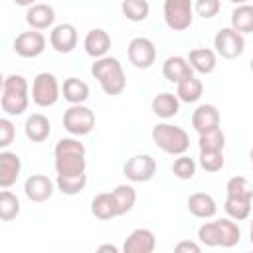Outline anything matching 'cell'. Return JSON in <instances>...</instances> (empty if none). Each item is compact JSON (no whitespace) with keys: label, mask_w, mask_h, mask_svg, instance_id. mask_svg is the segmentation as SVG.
<instances>
[{"label":"cell","mask_w":253,"mask_h":253,"mask_svg":"<svg viewBox=\"0 0 253 253\" xmlns=\"http://www.w3.org/2000/svg\"><path fill=\"white\" fill-rule=\"evenodd\" d=\"M198 239L200 243L208 245V247H235L241 239V229L235 223V219L231 217H223V219H215V221H208L204 225H200L198 229Z\"/></svg>","instance_id":"6da1fadb"},{"label":"cell","mask_w":253,"mask_h":253,"mask_svg":"<svg viewBox=\"0 0 253 253\" xmlns=\"http://www.w3.org/2000/svg\"><path fill=\"white\" fill-rule=\"evenodd\" d=\"M91 75L99 81L101 89L107 95H121L126 87V75H125L123 63L117 57L103 55L95 59V63L91 65Z\"/></svg>","instance_id":"7a4b0ae2"},{"label":"cell","mask_w":253,"mask_h":253,"mask_svg":"<svg viewBox=\"0 0 253 253\" xmlns=\"http://www.w3.org/2000/svg\"><path fill=\"white\" fill-rule=\"evenodd\" d=\"M2 111L6 115L18 117L22 115L30 105V87L24 75L12 73L2 83V97H0Z\"/></svg>","instance_id":"3957f363"},{"label":"cell","mask_w":253,"mask_h":253,"mask_svg":"<svg viewBox=\"0 0 253 253\" xmlns=\"http://www.w3.org/2000/svg\"><path fill=\"white\" fill-rule=\"evenodd\" d=\"M152 142L162 152L180 156V154H186V150L190 148V134L182 126H176L170 123H160L152 128Z\"/></svg>","instance_id":"277c9868"},{"label":"cell","mask_w":253,"mask_h":253,"mask_svg":"<svg viewBox=\"0 0 253 253\" xmlns=\"http://www.w3.org/2000/svg\"><path fill=\"white\" fill-rule=\"evenodd\" d=\"M59 81L53 73L49 71H42L34 77L32 81V101L38 107H51L57 103L59 99Z\"/></svg>","instance_id":"5b68a950"},{"label":"cell","mask_w":253,"mask_h":253,"mask_svg":"<svg viewBox=\"0 0 253 253\" xmlns=\"http://www.w3.org/2000/svg\"><path fill=\"white\" fill-rule=\"evenodd\" d=\"M63 128L73 136H85L95 128V113L81 105H71L63 113Z\"/></svg>","instance_id":"8992f818"},{"label":"cell","mask_w":253,"mask_h":253,"mask_svg":"<svg viewBox=\"0 0 253 253\" xmlns=\"http://www.w3.org/2000/svg\"><path fill=\"white\" fill-rule=\"evenodd\" d=\"M164 22L174 32H184L194 22L192 0H164Z\"/></svg>","instance_id":"52a82bcc"},{"label":"cell","mask_w":253,"mask_h":253,"mask_svg":"<svg viewBox=\"0 0 253 253\" xmlns=\"http://www.w3.org/2000/svg\"><path fill=\"white\" fill-rule=\"evenodd\" d=\"M213 47H215L217 55H221L225 59H235L245 49V38H243V34H239L231 26L221 28L213 38Z\"/></svg>","instance_id":"ba28073f"},{"label":"cell","mask_w":253,"mask_h":253,"mask_svg":"<svg viewBox=\"0 0 253 253\" xmlns=\"http://www.w3.org/2000/svg\"><path fill=\"white\" fill-rule=\"evenodd\" d=\"M123 174L130 182H148L156 174V160L150 154H136L123 164Z\"/></svg>","instance_id":"9c48e42d"},{"label":"cell","mask_w":253,"mask_h":253,"mask_svg":"<svg viewBox=\"0 0 253 253\" xmlns=\"http://www.w3.org/2000/svg\"><path fill=\"white\" fill-rule=\"evenodd\" d=\"M126 55H128V61L136 67V69H148L154 61H156V47H154V42L148 40V38H132L130 43H128V49H126Z\"/></svg>","instance_id":"30bf717a"},{"label":"cell","mask_w":253,"mask_h":253,"mask_svg":"<svg viewBox=\"0 0 253 253\" xmlns=\"http://www.w3.org/2000/svg\"><path fill=\"white\" fill-rule=\"evenodd\" d=\"M43 49H45V38H43V34L40 30L22 32L14 40V51L20 57H26V59H32V57L42 55Z\"/></svg>","instance_id":"8fae6325"},{"label":"cell","mask_w":253,"mask_h":253,"mask_svg":"<svg viewBox=\"0 0 253 253\" xmlns=\"http://www.w3.org/2000/svg\"><path fill=\"white\" fill-rule=\"evenodd\" d=\"M49 43L57 53H71L77 47V30L73 24H57L49 32Z\"/></svg>","instance_id":"7c38bea8"},{"label":"cell","mask_w":253,"mask_h":253,"mask_svg":"<svg viewBox=\"0 0 253 253\" xmlns=\"http://www.w3.org/2000/svg\"><path fill=\"white\" fill-rule=\"evenodd\" d=\"M55 186L57 184H53V180L47 178L45 174H32L24 182V194L28 196V200L40 204V202H45L51 198Z\"/></svg>","instance_id":"4fadbf2b"},{"label":"cell","mask_w":253,"mask_h":253,"mask_svg":"<svg viewBox=\"0 0 253 253\" xmlns=\"http://www.w3.org/2000/svg\"><path fill=\"white\" fill-rule=\"evenodd\" d=\"M154 247H156V237L146 227L132 229L128 233V237L125 239V243H123L125 253H152Z\"/></svg>","instance_id":"5bb4252c"},{"label":"cell","mask_w":253,"mask_h":253,"mask_svg":"<svg viewBox=\"0 0 253 253\" xmlns=\"http://www.w3.org/2000/svg\"><path fill=\"white\" fill-rule=\"evenodd\" d=\"M219 123H221V115H219L217 107L211 105V103L200 105V107L192 113V126L196 128L198 134L208 132V130H211V128H217Z\"/></svg>","instance_id":"9a60e30c"},{"label":"cell","mask_w":253,"mask_h":253,"mask_svg":"<svg viewBox=\"0 0 253 253\" xmlns=\"http://www.w3.org/2000/svg\"><path fill=\"white\" fill-rule=\"evenodd\" d=\"M22 170V160L16 152L10 150H2L0 152V186L2 188H10L16 184L18 176Z\"/></svg>","instance_id":"2e32d148"},{"label":"cell","mask_w":253,"mask_h":253,"mask_svg":"<svg viewBox=\"0 0 253 253\" xmlns=\"http://www.w3.org/2000/svg\"><path fill=\"white\" fill-rule=\"evenodd\" d=\"M26 22H28V26L32 28V30H47V28H51L53 26V22H55V10H53V6H49V4H43V2H38V4H34V6H30L28 8V12H26Z\"/></svg>","instance_id":"e0dca14e"},{"label":"cell","mask_w":253,"mask_h":253,"mask_svg":"<svg viewBox=\"0 0 253 253\" xmlns=\"http://www.w3.org/2000/svg\"><path fill=\"white\" fill-rule=\"evenodd\" d=\"M83 47H85V53L95 57V59L107 55V51L111 49V36H109V32H105L103 28L89 30L85 40H83Z\"/></svg>","instance_id":"ac0fdd59"},{"label":"cell","mask_w":253,"mask_h":253,"mask_svg":"<svg viewBox=\"0 0 253 253\" xmlns=\"http://www.w3.org/2000/svg\"><path fill=\"white\" fill-rule=\"evenodd\" d=\"M162 75L170 81V83H180L182 79L194 75V67L190 65L188 57H182V55H170L164 59L162 63Z\"/></svg>","instance_id":"d6986e66"},{"label":"cell","mask_w":253,"mask_h":253,"mask_svg":"<svg viewBox=\"0 0 253 253\" xmlns=\"http://www.w3.org/2000/svg\"><path fill=\"white\" fill-rule=\"evenodd\" d=\"M186 206H188V211H190L192 215L200 217V219H210V217H213L215 211H217L215 200H213L210 194H206V192L190 194Z\"/></svg>","instance_id":"ffe728a7"},{"label":"cell","mask_w":253,"mask_h":253,"mask_svg":"<svg viewBox=\"0 0 253 253\" xmlns=\"http://www.w3.org/2000/svg\"><path fill=\"white\" fill-rule=\"evenodd\" d=\"M188 61L194 67V71H198L202 75H210L217 65V53L210 47H196L190 51Z\"/></svg>","instance_id":"44dd1931"},{"label":"cell","mask_w":253,"mask_h":253,"mask_svg":"<svg viewBox=\"0 0 253 253\" xmlns=\"http://www.w3.org/2000/svg\"><path fill=\"white\" fill-rule=\"evenodd\" d=\"M24 132L26 136L32 140V142H43L49 132H51V125H49V119L42 113H34L26 119V125H24Z\"/></svg>","instance_id":"7402d4cb"},{"label":"cell","mask_w":253,"mask_h":253,"mask_svg":"<svg viewBox=\"0 0 253 253\" xmlns=\"http://www.w3.org/2000/svg\"><path fill=\"white\" fill-rule=\"evenodd\" d=\"M150 107H152V113L156 117H160V119H172L180 111V99H178V95L164 91V93H158L152 99Z\"/></svg>","instance_id":"603a6c76"},{"label":"cell","mask_w":253,"mask_h":253,"mask_svg":"<svg viewBox=\"0 0 253 253\" xmlns=\"http://www.w3.org/2000/svg\"><path fill=\"white\" fill-rule=\"evenodd\" d=\"M61 93H63V99L71 105H81L89 99V85L77 77H67L63 81V87H61Z\"/></svg>","instance_id":"cb8c5ba5"},{"label":"cell","mask_w":253,"mask_h":253,"mask_svg":"<svg viewBox=\"0 0 253 253\" xmlns=\"http://www.w3.org/2000/svg\"><path fill=\"white\" fill-rule=\"evenodd\" d=\"M91 213L97 217V219H113L117 217V206H115V198H113V192H101L93 198L91 202Z\"/></svg>","instance_id":"d4e9b609"},{"label":"cell","mask_w":253,"mask_h":253,"mask_svg":"<svg viewBox=\"0 0 253 253\" xmlns=\"http://www.w3.org/2000/svg\"><path fill=\"white\" fill-rule=\"evenodd\" d=\"M57 174H83L87 168L85 154H53Z\"/></svg>","instance_id":"484cf974"},{"label":"cell","mask_w":253,"mask_h":253,"mask_svg":"<svg viewBox=\"0 0 253 253\" xmlns=\"http://www.w3.org/2000/svg\"><path fill=\"white\" fill-rule=\"evenodd\" d=\"M202 93H204V83L198 77H194V75L182 79L178 83V87H176V95L184 103H196V101H200Z\"/></svg>","instance_id":"4316f807"},{"label":"cell","mask_w":253,"mask_h":253,"mask_svg":"<svg viewBox=\"0 0 253 253\" xmlns=\"http://www.w3.org/2000/svg\"><path fill=\"white\" fill-rule=\"evenodd\" d=\"M57 190L65 196H77L79 192H83L85 184H87V174H57L55 178Z\"/></svg>","instance_id":"83f0119b"},{"label":"cell","mask_w":253,"mask_h":253,"mask_svg":"<svg viewBox=\"0 0 253 253\" xmlns=\"http://www.w3.org/2000/svg\"><path fill=\"white\" fill-rule=\"evenodd\" d=\"M113 198H115V206H117V213L125 215L132 210L134 202H136V190L130 184H119L113 190Z\"/></svg>","instance_id":"f1b7e54d"},{"label":"cell","mask_w":253,"mask_h":253,"mask_svg":"<svg viewBox=\"0 0 253 253\" xmlns=\"http://www.w3.org/2000/svg\"><path fill=\"white\" fill-rule=\"evenodd\" d=\"M231 28L239 34H251L253 32V6L251 4H239L231 12Z\"/></svg>","instance_id":"f546056e"},{"label":"cell","mask_w":253,"mask_h":253,"mask_svg":"<svg viewBox=\"0 0 253 253\" xmlns=\"http://www.w3.org/2000/svg\"><path fill=\"white\" fill-rule=\"evenodd\" d=\"M251 202L253 200H245V198H233V196H227L225 198V204H223V210L225 213L235 219V221H243L251 215Z\"/></svg>","instance_id":"4dcf8cb0"},{"label":"cell","mask_w":253,"mask_h":253,"mask_svg":"<svg viewBox=\"0 0 253 253\" xmlns=\"http://www.w3.org/2000/svg\"><path fill=\"white\" fill-rule=\"evenodd\" d=\"M121 12L130 22H142L148 18L150 6H148V0H123Z\"/></svg>","instance_id":"1f68e13d"},{"label":"cell","mask_w":253,"mask_h":253,"mask_svg":"<svg viewBox=\"0 0 253 253\" xmlns=\"http://www.w3.org/2000/svg\"><path fill=\"white\" fill-rule=\"evenodd\" d=\"M20 213V202L16 194H12L8 188L0 192V219L2 221H12Z\"/></svg>","instance_id":"d6a6232c"},{"label":"cell","mask_w":253,"mask_h":253,"mask_svg":"<svg viewBox=\"0 0 253 253\" xmlns=\"http://www.w3.org/2000/svg\"><path fill=\"white\" fill-rule=\"evenodd\" d=\"M198 144H200V150H223V146H225V134H223V130L219 126L217 128H211V130L200 134Z\"/></svg>","instance_id":"836d02e7"},{"label":"cell","mask_w":253,"mask_h":253,"mask_svg":"<svg viewBox=\"0 0 253 253\" xmlns=\"http://www.w3.org/2000/svg\"><path fill=\"white\" fill-rule=\"evenodd\" d=\"M225 192H227V196H233V198L253 200V188H251L249 180L243 178V176H233V178H229L227 184H225Z\"/></svg>","instance_id":"e575fe53"},{"label":"cell","mask_w":253,"mask_h":253,"mask_svg":"<svg viewBox=\"0 0 253 253\" xmlns=\"http://www.w3.org/2000/svg\"><path fill=\"white\" fill-rule=\"evenodd\" d=\"M223 164V150H200V166L206 172H219Z\"/></svg>","instance_id":"d590c367"},{"label":"cell","mask_w":253,"mask_h":253,"mask_svg":"<svg viewBox=\"0 0 253 253\" xmlns=\"http://www.w3.org/2000/svg\"><path fill=\"white\" fill-rule=\"evenodd\" d=\"M172 172H174V176L180 178V180H190V178H194V174H196V162H194V158H190V156H186V154H180V156L174 160V164H172Z\"/></svg>","instance_id":"8d00e7d4"},{"label":"cell","mask_w":253,"mask_h":253,"mask_svg":"<svg viewBox=\"0 0 253 253\" xmlns=\"http://www.w3.org/2000/svg\"><path fill=\"white\" fill-rule=\"evenodd\" d=\"M53 154H85V144L79 142V138H59L55 142Z\"/></svg>","instance_id":"74e56055"},{"label":"cell","mask_w":253,"mask_h":253,"mask_svg":"<svg viewBox=\"0 0 253 253\" xmlns=\"http://www.w3.org/2000/svg\"><path fill=\"white\" fill-rule=\"evenodd\" d=\"M219 10H221L219 0H196V4H194V12L204 20H210V18L217 16Z\"/></svg>","instance_id":"f35d334b"},{"label":"cell","mask_w":253,"mask_h":253,"mask_svg":"<svg viewBox=\"0 0 253 253\" xmlns=\"http://www.w3.org/2000/svg\"><path fill=\"white\" fill-rule=\"evenodd\" d=\"M16 128L10 119H0V148H8L14 142Z\"/></svg>","instance_id":"ab89813d"},{"label":"cell","mask_w":253,"mask_h":253,"mask_svg":"<svg viewBox=\"0 0 253 253\" xmlns=\"http://www.w3.org/2000/svg\"><path fill=\"white\" fill-rule=\"evenodd\" d=\"M200 249H202V247H200L196 241H180V243L174 245V251H176V253H190V251H192V253H200Z\"/></svg>","instance_id":"60d3db41"},{"label":"cell","mask_w":253,"mask_h":253,"mask_svg":"<svg viewBox=\"0 0 253 253\" xmlns=\"http://www.w3.org/2000/svg\"><path fill=\"white\" fill-rule=\"evenodd\" d=\"M99 253H103V251H111V253H117L119 249L115 247V245H111V243H105V245H99V249H97Z\"/></svg>","instance_id":"b9f144b4"},{"label":"cell","mask_w":253,"mask_h":253,"mask_svg":"<svg viewBox=\"0 0 253 253\" xmlns=\"http://www.w3.org/2000/svg\"><path fill=\"white\" fill-rule=\"evenodd\" d=\"M14 4H18V6H34V4H38L36 0H14Z\"/></svg>","instance_id":"7bdbcfd3"},{"label":"cell","mask_w":253,"mask_h":253,"mask_svg":"<svg viewBox=\"0 0 253 253\" xmlns=\"http://www.w3.org/2000/svg\"><path fill=\"white\" fill-rule=\"evenodd\" d=\"M229 2H233V4H237V6H239V4H247V0H229Z\"/></svg>","instance_id":"ee69618b"},{"label":"cell","mask_w":253,"mask_h":253,"mask_svg":"<svg viewBox=\"0 0 253 253\" xmlns=\"http://www.w3.org/2000/svg\"><path fill=\"white\" fill-rule=\"evenodd\" d=\"M249 239H251V245H253V219H251V231H249Z\"/></svg>","instance_id":"f6af8a7d"},{"label":"cell","mask_w":253,"mask_h":253,"mask_svg":"<svg viewBox=\"0 0 253 253\" xmlns=\"http://www.w3.org/2000/svg\"><path fill=\"white\" fill-rule=\"evenodd\" d=\"M249 67H251V71H253V57H251V61H249Z\"/></svg>","instance_id":"bcb514c9"},{"label":"cell","mask_w":253,"mask_h":253,"mask_svg":"<svg viewBox=\"0 0 253 253\" xmlns=\"http://www.w3.org/2000/svg\"><path fill=\"white\" fill-rule=\"evenodd\" d=\"M251 162H253V148H251Z\"/></svg>","instance_id":"7dc6e473"}]
</instances>
